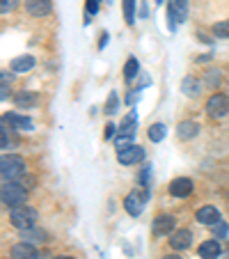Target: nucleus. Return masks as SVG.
Masks as SVG:
<instances>
[{
	"instance_id": "1",
	"label": "nucleus",
	"mask_w": 229,
	"mask_h": 259,
	"mask_svg": "<svg viewBox=\"0 0 229 259\" xmlns=\"http://www.w3.org/2000/svg\"><path fill=\"white\" fill-rule=\"evenodd\" d=\"M0 200H3V204H5V206H10V209H16V206H23L25 202H28V191L21 186L19 181L3 179Z\"/></svg>"
},
{
	"instance_id": "2",
	"label": "nucleus",
	"mask_w": 229,
	"mask_h": 259,
	"mask_svg": "<svg viewBox=\"0 0 229 259\" xmlns=\"http://www.w3.org/2000/svg\"><path fill=\"white\" fill-rule=\"evenodd\" d=\"M39 220V213L32 209V206L23 204V206H16V209H10V223L16 227V230H32Z\"/></svg>"
},
{
	"instance_id": "3",
	"label": "nucleus",
	"mask_w": 229,
	"mask_h": 259,
	"mask_svg": "<svg viewBox=\"0 0 229 259\" xmlns=\"http://www.w3.org/2000/svg\"><path fill=\"white\" fill-rule=\"evenodd\" d=\"M0 175H3V179L16 181L19 177L25 175V161L21 156H14V154H5L0 161Z\"/></svg>"
},
{
	"instance_id": "4",
	"label": "nucleus",
	"mask_w": 229,
	"mask_h": 259,
	"mask_svg": "<svg viewBox=\"0 0 229 259\" xmlns=\"http://www.w3.org/2000/svg\"><path fill=\"white\" fill-rule=\"evenodd\" d=\"M229 113V99L224 97V94H213V97L206 101V115L209 117H224V115Z\"/></svg>"
},
{
	"instance_id": "5",
	"label": "nucleus",
	"mask_w": 229,
	"mask_h": 259,
	"mask_svg": "<svg viewBox=\"0 0 229 259\" xmlns=\"http://www.w3.org/2000/svg\"><path fill=\"white\" fill-rule=\"evenodd\" d=\"M145 202H147V193L133 191L124 197V209L128 211V215H140L142 209H145Z\"/></svg>"
},
{
	"instance_id": "6",
	"label": "nucleus",
	"mask_w": 229,
	"mask_h": 259,
	"mask_svg": "<svg viewBox=\"0 0 229 259\" xmlns=\"http://www.w3.org/2000/svg\"><path fill=\"white\" fill-rule=\"evenodd\" d=\"M117 158L122 165H135V163H140L145 158V149L140 145H131L126 149H122V152H117Z\"/></svg>"
},
{
	"instance_id": "7",
	"label": "nucleus",
	"mask_w": 229,
	"mask_h": 259,
	"mask_svg": "<svg viewBox=\"0 0 229 259\" xmlns=\"http://www.w3.org/2000/svg\"><path fill=\"white\" fill-rule=\"evenodd\" d=\"M151 232L156 236H165V234H172L174 232V218L172 215H158L151 225Z\"/></svg>"
},
{
	"instance_id": "8",
	"label": "nucleus",
	"mask_w": 229,
	"mask_h": 259,
	"mask_svg": "<svg viewBox=\"0 0 229 259\" xmlns=\"http://www.w3.org/2000/svg\"><path fill=\"white\" fill-rule=\"evenodd\" d=\"M170 193L174 197H188L190 193H193V179H188V177H179V179H174L170 184Z\"/></svg>"
},
{
	"instance_id": "9",
	"label": "nucleus",
	"mask_w": 229,
	"mask_h": 259,
	"mask_svg": "<svg viewBox=\"0 0 229 259\" xmlns=\"http://www.w3.org/2000/svg\"><path fill=\"white\" fill-rule=\"evenodd\" d=\"M197 220H200L202 225H218L220 223V211L215 209V206H202L200 211H197V215H195Z\"/></svg>"
},
{
	"instance_id": "10",
	"label": "nucleus",
	"mask_w": 229,
	"mask_h": 259,
	"mask_svg": "<svg viewBox=\"0 0 229 259\" xmlns=\"http://www.w3.org/2000/svg\"><path fill=\"white\" fill-rule=\"evenodd\" d=\"M190 243H193V234H190L188 230H176V232H172L170 245H172L174 250H186V248H190Z\"/></svg>"
},
{
	"instance_id": "11",
	"label": "nucleus",
	"mask_w": 229,
	"mask_h": 259,
	"mask_svg": "<svg viewBox=\"0 0 229 259\" xmlns=\"http://www.w3.org/2000/svg\"><path fill=\"white\" fill-rule=\"evenodd\" d=\"M25 12L32 16H46L51 12V0H25Z\"/></svg>"
},
{
	"instance_id": "12",
	"label": "nucleus",
	"mask_w": 229,
	"mask_h": 259,
	"mask_svg": "<svg viewBox=\"0 0 229 259\" xmlns=\"http://www.w3.org/2000/svg\"><path fill=\"white\" fill-rule=\"evenodd\" d=\"M37 250L32 248V243H28V241H21V243H16L14 248H12V257L14 259H37Z\"/></svg>"
},
{
	"instance_id": "13",
	"label": "nucleus",
	"mask_w": 229,
	"mask_h": 259,
	"mask_svg": "<svg viewBox=\"0 0 229 259\" xmlns=\"http://www.w3.org/2000/svg\"><path fill=\"white\" fill-rule=\"evenodd\" d=\"M197 254H200L202 259H218L220 257V243L215 239L204 241V243L197 248Z\"/></svg>"
},
{
	"instance_id": "14",
	"label": "nucleus",
	"mask_w": 229,
	"mask_h": 259,
	"mask_svg": "<svg viewBox=\"0 0 229 259\" xmlns=\"http://www.w3.org/2000/svg\"><path fill=\"white\" fill-rule=\"evenodd\" d=\"M197 133H200V126H197L195 122H181L179 126H176V136H179L181 140H190V138H195Z\"/></svg>"
},
{
	"instance_id": "15",
	"label": "nucleus",
	"mask_w": 229,
	"mask_h": 259,
	"mask_svg": "<svg viewBox=\"0 0 229 259\" xmlns=\"http://www.w3.org/2000/svg\"><path fill=\"white\" fill-rule=\"evenodd\" d=\"M32 67H34V58H32V55H21V58L12 60V71L23 73V71H30Z\"/></svg>"
},
{
	"instance_id": "16",
	"label": "nucleus",
	"mask_w": 229,
	"mask_h": 259,
	"mask_svg": "<svg viewBox=\"0 0 229 259\" xmlns=\"http://www.w3.org/2000/svg\"><path fill=\"white\" fill-rule=\"evenodd\" d=\"M5 122H10L14 128H19V131H30L32 128V122H30L28 117H19V115H5Z\"/></svg>"
},
{
	"instance_id": "17",
	"label": "nucleus",
	"mask_w": 229,
	"mask_h": 259,
	"mask_svg": "<svg viewBox=\"0 0 229 259\" xmlns=\"http://www.w3.org/2000/svg\"><path fill=\"white\" fill-rule=\"evenodd\" d=\"M138 71H140V64H138V60L135 58H128L126 64H124V78L133 80L138 76Z\"/></svg>"
},
{
	"instance_id": "18",
	"label": "nucleus",
	"mask_w": 229,
	"mask_h": 259,
	"mask_svg": "<svg viewBox=\"0 0 229 259\" xmlns=\"http://www.w3.org/2000/svg\"><path fill=\"white\" fill-rule=\"evenodd\" d=\"M200 80H195V78H186L184 80V85H181V90H184V94H188V97H197L200 94Z\"/></svg>"
},
{
	"instance_id": "19",
	"label": "nucleus",
	"mask_w": 229,
	"mask_h": 259,
	"mask_svg": "<svg viewBox=\"0 0 229 259\" xmlns=\"http://www.w3.org/2000/svg\"><path fill=\"white\" fill-rule=\"evenodd\" d=\"M165 133H167L165 124H151L149 126V140L151 142H161L163 138H165Z\"/></svg>"
},
{
	"instance_id": "20",
	"label": "nucleus",
	"mask_w": 229,
	"mask_h": 259,
	"mask_svg": "<svg viewBox=\"0 0 229 259\" xmlns=\"http://www.w3.org/2000/svg\"><path fill=\"white\" fill-rule=\"evenodd\" d=\"M44 232H41V230H34V227H32V230H23V232H21V239H23V241H28V243H34V241H44Z\"/></svg>"
},
{
	"instance_id": "21",
	"label": "nucleus",
	"mask_w": 229,
	"mask_h": 259,
	"mask_svg": "<svg viewBox=\"0 0 229 259\" xmlns=\"http://www.w3.org/2000/svg\"><path fill=\"white\" fill-rule=\"evenodd\" d=\"M124 19L128 25L135 23V0H124Z\"/></svg>"
},
{
	"instance_id": "22",
	"label": "nucleus",
	"mask_w": 229,
	"mask_h": 259,
	"mask_svg": "<svg viewBox=\"0 0 229 259\" xmlns=\"http://www.w3.org/2000/svg\"><path fill=\"white\" fill-rule=\"evenodd\" d=\"M213 34L218 39H227L229 37V19L227 21H220V23L213 25Z\"/></svg>"
},
{
	"instance_id": "23",
	"label": "nucleus",
	"mask_w": 229,
	"mask_h": 259,
	"mask_svg": "<svg viewBox=\"0 0 229 259\" xmlns=\"http://www.w3.org/2000/svg\"><path fill=\"white\" fill-rule=\"evenodd\" d=\"M34 103H37V97H34V94H30V92H21L19 97H16V106H34Z\"/></svg>"
},
{
	"instance_id": "24",
	"label": "nucleus",
	"mask_w": 229,
	"mask_h": 259,
	"mask_svg": "<svg viewBox=\"0 0 229 259\" xmlns=\"http://www.w3.org/2000/svg\"><path fill=\"white\" fill-rule=\"evenodd\" d=\"M115 145H117V152H122V149L135 145V142H133V136H117L115 138Z\"/></svg>"
},
{
	"instance_id": "25",
	"label": "nucleus",
	"mask_w": 229,
	"mask_h": 259,
	"mask_svg": "<svg viewBox=\"0 0 229 259\" xmlns=\"http://www.w3.org/2000/svg\"><path fill=\"white\" fill-rule=\"evenodd\" d=\"M106 113H117V94L112 92L110 97H108V103H106Z\"/></svg>"
},
{
	"instance_id": "26",
	"label": "nucleus",
	"mask_w": 229,
	"mask_h": 259,
	"mask_svg": "<svg viewBox=\"0 0 229 259\" xmlns=\"http://www.w3.org/2000/svg\"><path fill=\"white\" fill-rule=\"evenodd\" d=\"M16 5H19V0H0V12L7 14V12H12Z\"/></svg>"
},
{
	"instance_id": "27",
	"label": "nucleus",
	"mask_w": 229,
	"mask_h": 259,
	"mask_svg": "<svg viewBox=\"0 0 229 259\" xmlns=\"http://www.w3.org/2000/svg\"><path fill=\"white\" fill-rule=\"evenodd\" d=\"M213 227H215V234H218V236H224V234H227V232H229V227L224 225L222 220H220L218 225H213Z\"/></svg>"
},
{
	"instance_id": "28",
	"label": "nucleus",
	"mask_w": 229,
	"mask_h": 259,
	"mask_svg": "<svg viewBox=\"0 0 229 259\" xmlns=\"http://www.w3.org/2000/svg\"><path fill=\"white\" fill-rule=\"evenodd\" d=\"M99 10V0H87V14H97Z\"/></svg>"
},
{
	"instance_id": "29",
	"label": "nucleus",
	"mask_w": 229,
	"mask_h": 259,
	"mask_svg": "<svg viewBox=\"0 0 229 259\" xmlns=\"http://www.w3.org/2000/svg\"><path fill=\"white\" fill-rule=\"evenodd\" d=\"M112 133H115V124H108L106 126V138H112Z\"/></svg>"
},
{
	"instance_id": "30",
	"label": "nucleus",
	"mask_w": 229,
	"mask_h": 259,
	"mask_svg": "<svg viewBox=\"0 0 229 259\" xmlns=\"http://www.w3.org/2000/svg\"><path fill=\"white\" fill-rule=\"evenodd\" d=\"M53 259H73V257H67V254H58V257H53Z\"/></svg>"
},
{
	"instance_id": "31",
	"label": "nucleus",
	"mask_w": 229,
	"mask_h": 259,
	"mask_svg": "<svg viewBox=\"0 0 229 259\" xmlns=\"http://www.w3.org/2000/svg\"><path fill=\"white\" fill-rule=\"evenodd\" d=\"M163 259H181V257H176V254H167V257H163Z\"/></svg>"
},
{
	"instance_id": "32",
	"label": "nucleus",
	"mask_w": 229,
	"mask_h": 259,
	"mask_svg": "<svg viewBox=\"0 0 229 259\" xmlns=\"http://www.w3.org/2000/svg\"><path fill=\"white\" fill-rule=\"evenodd\" d=\"M156 3H163V0H156Z\"/></svg>"
}]
</instances>
